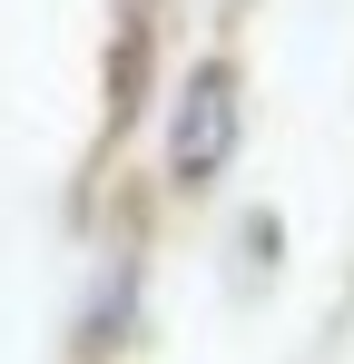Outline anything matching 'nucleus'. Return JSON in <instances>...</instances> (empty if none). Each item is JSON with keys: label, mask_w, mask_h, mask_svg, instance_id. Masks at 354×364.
<instances>
[{"label": "nucleus", "mask_w": 354, "mask_h": 364, "mask_svg": "<svg viewBox=\"0 0 354 364\" xmlns=\"http://www.w3.org/2000/svg\"><path fill=\"white\" fill-rule=\"evenodd\" d=\"M227 69H207V79H197V148H177V168H187V178H207V168H217V158H227Z\"/></svg>", "instance_id": "f257e3e1"}]
</instances>
